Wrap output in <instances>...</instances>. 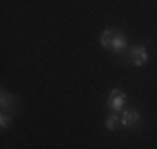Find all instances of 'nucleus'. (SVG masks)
I'll return each mask as SVG.
<instances>
[{
  "label": "nucleus",
  "mask_w": 157,
  "mask_h": 149,
  "mask_svg": "<svg viewBox=\"0 0 157 149\" xmlns=\"http://www.w3.org/2000/svg\"><path fill=\"white\" fill-rule=\"evenodd\" d=\"M140 124V113L132 109H124L121 112V126L124 128H136Z\"/></svg>",
  "instance_id": "7ed1b4c3"
},
{
  "label": "nucleus",
  "mask_w": 157,
  "mask_h": 149,
  "mask_svg": "<svg viewBox=\"0 0 157 149\" xmlns=\"http://www.w3.org/2000/svg\"><path fill=\"white\" fill-rule=\"evenodd\" d=\"M147 59H149V53H147V49L143 46V44H138V46H134L132 50H130V61L134 63V65H145Z\"/></svg>",
  "instance_id": "20e7f679"
},
{
  "label": "nucleus",
  "mask_w": 157,
  "mask_h": 149,
  "mask_svg": "<svg viewBox=\"0 0 157 149\" xmlns=\"http://www.w3.org/2000/svg\"><path fill=\"white\" fill-rule=\"evenodd\" d=\"M126 36L121 34L120 29H115V27H111V29H105L103 34H101V44H103V49L107 50H113V53H120V50L126 49Z\"/></svg>",
  "instance_id": "f257e3e1"
},
{
  "label": "nucleus",
  "mask_w": 157,
  "mask_h": 149,
  "mask_svg": "<svg viewBox=\"0 0 157 149\" xmlns=\"http://www.w3.org/2000/svg\"><path fill=\"white\" fill-rule=\"evenodd\" d=\"M126 101H128L126 92H121L120 88H113V90L109 92L107 105H109V109H111V112H117V113H120V109H124V105H126Z\"/></svg>",
  "instance_id": "f03ea898"
},
{
  "label": "nucleus",
  "mask_w": 157,
  "mask_h": 149,
  "mask_svg": "<svg viewBox=\"0 0 157 149\" xmlns=\"http://www.w3.org/2000/svg\"><path fill=\"white\" fill-rule=\"evenodd\" d=\"M120 122H121V116L117 112H111L107 116V120H105V128H107V130H115V128L120 126Z\"/></svg>",
  "instance_id": "423d86ee"
},
{
  "label": "nucleus",
  "mask_w": 157,
  "mask_h": 149,
  "mask_svg": "<svg viewBox=\"0 0 157 149\" xmlns=\"http://www.w3.org/2000/svg\"><path fill=\"white\" fill-rule=\"evenodd\" d=\"M0 105H2V109H15V105H17V99L13 97L11 92L2 90V92H0Z\"/></svg>",
  "instance_id": "39448f33"
},
{
  "label": "nucleus",
  "mask_w": 157,
  "mask_h": 149,
  "mask_svg": "<svg viewBox=\"0 0 157 149\" xmlns=\"http://www.w3.org/2000/svg\"><path fill=\"white\" fill-rule=\"evenodd\" d=\"M0 126H2V130L11 128V116H9V113H2V116H0Z\"/></svg>",
  "instance_id": "0eeeda50"
}]
</instances>
